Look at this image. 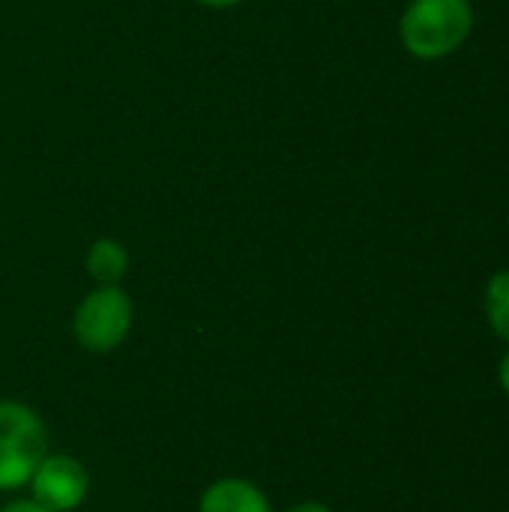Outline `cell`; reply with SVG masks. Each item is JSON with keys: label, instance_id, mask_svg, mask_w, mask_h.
Returning <instances> with one entry per match:
<instances>
[{"label": "cell", "instance_id": "cell-1", "mask_svg": "<svg viewBox=\"0 0 509 512\" xmlns=\"http://www.w3.org/2000/svg\"><path fill=\"white\" fill-rule=\"evenodd\" d=\"M468 0H414L402 18V39L414 57L438 60L453 54L471 33Z\"/></svg>", "mask_w": 509, "mask_h": 512}, {"label": "cell", "instance_id": "cell-2", "mask_svg": "<svg viewBox=\"0 0 509 512\" xmlns=\"http://www.w3.org/2000/svg\"><path fill=\"white\" fill-rule=\"evenodd\" d=\"M48 456V432L39 414L21 402H0V492L30 483Z\"/></svg>", "mask_w": 509, "mask_h": 512}, {"label": "cell", "instance_id": "cell-3", "mask_svg": "<svg viewBox=\"0 0 509 512\" xmlns=\"http://www.w3.org/2000/svg\"><path fill=\"white\" fill-rule=\"evenodd\" d=\"M72 327H75V339L87 351H96V354L114 351L132 327V303L114 285L96 288L75 309Z\"/></svg>", "mask_w": 509, "mask_h": 512}, {"label": "cell", "instance_id": "cell-4", "mask_svg": "<svg viewBox=\"0 0 509 512\" xmlns=\"http://www.w3.org/2000/svg\"><path fill=\"white\" fill-rule=\"evenodd\" d=\"M33 501L51 512L75 510L90 489L87 471L72 456H45L30 477Z\"/></svg>", "mask_w": 509, "mask_h": 512}, {"label": "cell", "instance_id": "cell-5", "mask_svg": "<svg viewBox=\"0 0 509 512\" xmlns=\"http://www.w3.org/2000/svg\"><path fill=\"white\" fill-rule=\"evenodd\" d=\"M198 512H273L267 495L249 483V480H219L213 486H207V492L201 495Z\"/></svg>", "mask_w": 509, "mask_h": 512}, {"label": "cell", "instance_id": "cell-6", "mask_svg": "<svg viewBox=\"0 0 509 512\" xmlns=\"http://www.w3.org/2000/svg\"><path fill=\"white\" fill-rule=\"evenodd\" d=\"M129 267V258H126V249L114 240H99L90 246L87 252V270L96 282H105V285H114L117 279H123Z\"/></svg>", "mask_w": 509, "mask_h": 512}, {"label": "cell", "instance_id": "cell-7", "mask_svg": "<svg viewBox=\"0 0 509 512\" xmlns=\"http://www.w3.org/2000/svg\"><path fill=\"white\" fill-rule=\"evenodd\" d=\"M486 315L498 336L509 342V270L498 273L486 288Z\"/></svg>", "mask_w": 509, "mask_h": 512}, {"label": "cell", "instance_id": "cell-8", "mask_svg": "<svg viewBox=\"0 0 509 512\" xmlns=\"http://www.w3.org/2000/svg\"><path fill=\"white\" fill-rule=\"evenodd\" d=\"M0 512H51V510L39 507L36 501H12L9 507H3Z\"/></svg>", "mask_w": 509, "mask_h": 512}, {"label": "cell", "instance_id": "cell-9", "mask_svg": "<svg viewBox=\"0 0 509 512\" xmlns=\"http://www.w3.org/2000/svg\"><path fill=\"white\" fill-rule=\"evenodd\" d=\"M288 512H330L324 504H315V501H309V504H297V507H291Z\"/></svg>", "mask_w": 509, "mask_h": 512}, {"label": "cell", "instance_id": "cell-10", "mask_svg": "<svg viewBox=\"0 0 509 512\" xmlns=\"http://www.w3.org/2000/svg\"><path fill=\"white\" fill-rule=\"evenodd\" d=\"M501 384H504V390L509 393V354L504 357V363H501Z\"/></svg>", "mask_w": 509, "mask_h": 512}, {"label": "cell", "instance_id": "cell-11", "mask_svg": "<svg viewBox=\"0 0 509 512\" xmlns=\"http://www.w3.org/2000/svg\"><path fill=\"white\" fill-rule=\"evenodd\" d=\"M201 3H207V6H234L240 0H201Z\"/></svg>", "mask_w": 509, "mask_h": 512}]
</instances>
